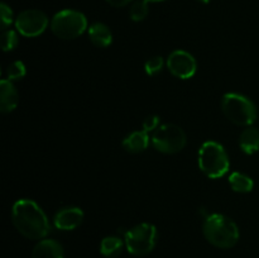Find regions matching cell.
I'll use <instances>...</instances> for the list:
<instances>
[{"label": "cell", "instance_id": "cell-17", "mask_svg": "<svg viewBox=\"0 0 259 258\" xmlns=\"http://www.w3.org/2000/svg\"><path fill=\"white\" fill-rule=\"evenodd\" d=\"M229 185L233 191L239 194H248L254 189V181L252 177L242 172H233L229 176Z\"/></svg>", "mask_w": 259, "mask_h": 258}, {"label": "cell", "instance_id": "cell-22", "mask_svg": "<svg viewBox=\"0 0 259 258\" xmlns=\"http://www.w3.org/2000/svg\"><path fill=\"white\" fill-rule=\"evenodd\" d=\"M0 15H2V29L7 30V28L13 23V10L5 3L0 4Z\"/></svg>", "mask_w": 259, "mask_h": 258}, {"label": "cell", "instance_id": "cell-11", "mask_svg": "<svg viewBox=\"0 0 259 258\" xmlns=\"http://www.w3.org/2000/svg\"><path fill=\"white\" fill-rule=\"evenodd\" d=\"M19 103V94L14 83L8 78L0 81V111L9 114L14 110Z\"/></svg>", "mask_w": 259, "mask_h": 258}, {"label": "cell", "instance_id": "cell-15", "mask_svg": "<svg viewBox=\"0 0 259 258\" xmlns=\"http://www.w3.org/2000/svg\"><path fill=\"white\" fill-rule=\"evenodd\" d=\"M239 148L245 154L257 153L259 151V129L248 126L239 136Z\"/></svg>", "mask_w": 259, "mask_h": 258}, {"label": "cell", "instance_id": "cell-21", "mask_svg": "<svg viewBox=\"0 0 259 258\" xmlns=\"http://www.w3.org/2000/svg\"><path fill=\"white\" fill-rule=\"evenodd\" d=\"M163 66V58H162L161 56H156V57H152L147 61L146 65H144V70H146V73L148 76H156L161 72Z\"/></svg>", "mask_w": 259, "mask_h": 258}, {"label": "cell", "instance_id": "cell-8", "mask_svg": "<svg viewBox=\"0 0 259 258\" xmlns=\"http://www.w3.org/2000/svg\"><path fill=\"white\" fill-rule=\"evenodd\" d=\"M15 28L17 32L20 33L23 37L34 38L45 33L48 28L50 20L45 12L38 9H27L23 10L17 18H15Z\"/></svg>", "mask_w": 259, "mask_h": 258}, {"label": "cell", "instance_id": "cell-10", "mask_svg": "<svg viewBox=\"0 0 259 258\" xmlns=\"http://www.w3.org/2000/svg\"><path fill=\"white\" fill-rule=\"evenodd\" d=\"M83 220V211L80 207L70 206L61 209L53 218V224L60 230H73L81 225Z\"/></svg>", "mask_w": 259, "mask_h": 258}, {"label": "cell", "instance_id": "cell-24", "mask_svg": "<svg viewBox=\"0 0 259 258\" xmlns=\"http://www.w3.org/2000/svg\"><path fill=\"white\" fill-rule=\"evenodd\" d=\"M106 3L114 8H123L126 7L129 3H132V0H106Z\"/></svg>", "mask_w": 259, "mask_h": 258}, {"label": "cell", "instance_id": "cell-14", "mask_svg": "<svg viewBox=\"0 0 259 258\" xmlns=\"http://www.w3.org/2000/svg\"><path fill=\"white\" fill-rule=\"evenodd\" d=\"M149 136L144 131H136L128 134L123 141V148L129 153H141L149 146Z\"/></svg>", "mask_w": 259, "mask_h": 258}, {"label": "cell", "instance_id": "cell-26", "mask_svg": "<svg viewBox=\"0 0 259 258\" xmlns=\"http://www.w3.org/2000/svg\"><path fill=\"white\" fill-rule=\"evenodd\" d=\"M199 3H202V4H207V3H210L211 0H197Z\"/></svg>", "mask_w": 259, "mask_h": 258}, {"label": "cell", "instance_id": "cell-4", "mask_svg": "<svg viewBox=\"0 0 259 258\" xmlns=\"http://www.w3.org/2000/svg\"><path fill=\"white\" fill-rule=\"evenodd\" d=\"M222 111L225 118L239 126H250L257 120V106L247 96L228 93L222 98Z\"/></svg>", "mask_w": 259, "mask_h": 258}, {"label": "cell", "instance_id": "cell-23", "mask_svg": "<svg viewBox=\"0 0 259 258\" xmlns=\"http://www.w3.org/2000/svg\"><path fill=\"white\" fill-rule=\"evenodd\" d=\"M159 126V116L158 115H148L143 121V129L142 131L147 132H154Z\"/></svg>", "mask_w": 259, "mask_h": 258}, {"label": "cell", "instance_id": "cell-5", "mask_svg": "<svg viewBox=\"0 0 259 258\" xmlns=\"http://www.w3.org/2000/svg\"><path fill=\"white\" fill-rule=\"evenodd\" d=\"M88 28L85 14L78 10L63 9L56 13L51 20V30L57 38L63 40L76 39L83 34Z\"/></svg>", "mask_w": 259, "mask_h": 258}, {"label": "cell", "instance_id": "cell-2", "mask_svg": "<svg viewBox=\"0 0 259 258\" xmlns=\"http://www.w3.org/2000/svg\"><path fill=\"white\" fill-rule=\"evenodd\" d=\"M202 233L210 244L220 249L233 248L240 237L237 223L223 214L207 215L202 224Z\"/></svg>", "mask_w": 259, "mask_h": 258}, {"label": "cell", "instance_id": "cell-20", "mask_svg": "<svg viewBox=\"0 0 259 258\" xmlns=\"http://www.w3.org/2000/svg\"><path fill=\"white\" fill-rule=\"evenodd\" d=\"M18 34L15 30L7 29L3 32L2 34V48L4 52H9V51H13L18 46Z\"/></svg>", "mask_w": 259, "mask_h": 258}, {"label": "cell", "instance_id": "cell-12", "mask_svg": "<svg viewBox=\"0 0 259 258\" xmlns=\"http://www.w3.org/2000/svg\"><path fill=\"white\" fill-rule=\"evenodd\" d=\"M32 258H65V250L57 240L40 239L33 248Z\"/></svg>", "mask_w": 259, "mask_h": 258}, {"label": "cell", "instance_id": "cell-18", "mask_svg": "<svg viewBox=\"0 0 259 258\" xmlns=\"http://www.w3.org/2000/svg\"><path fill=\"white\" fill-rule=\"evenodd\" d=\"M149 13L148 2L146 0H137L132 4L131 9H129V17L133 22H142L147 18Z\"/></svg>", "mask_w": 259, "mask_h": 258}, {"label": "cell", "instance_id": "cell-9", "mask_svg": "<svg viewBox=\"0 0 259 258\" xmlns=\"http://www.w3.org/2000/svg\"><path fill=\"white\" fill-rule=\"evenodd\" d=\"M167 68L177 78L189 80L197 71V62L194 56L184 50H176L167 57Z\"/></svg>", "mask_w": 259, "mask_h": 258}, {"label": "cell", "instance_id": "cell-6", "mask_svg": "<svg viewBox=\"0 0 259 258\" xmlns=\"http://www.w3.org/2000/svg\"><path fill=\"white\" fill-rule=\"evenodd\" d=\"M158 232L153 224L141 223L132 229L124 232V242L131 254L143 257L156 248Z\"/></svg>", "mask_w": 259, "mask_h": 258}, {"label": "cell", "instance_id": "cell-1", "mask_svg": "<svg viewBox=\"0 0 259 258\" xmlns=\"http://www.w3.org/2000/svg\"><path fill=\"white\" fill-rule=\"evenodd\" d=\"M12 219L15 229L28 239H45L51 230L47 215L33 200H17L12 207Z\"/></svg>", "mask_w": 259, "mask_h": 258}, {"label": "cell", "instance_id": "cell-13", "mask_svg": "<svg viewBox=\"0 0 259 258\" xmlns=\"http://www.w3.org/2000/svg\"><path fill=\"white\" fill-rule=\"evenodd\" d=\"M89 38L91 43L99 48H106L113 43V33L104 23H94L89 27Z\"/></svg>", "mask_w": 259, "mask_h": 258}, {"label": "cell", "instance_id": "cell-7", "mask_svg": "<svg viewBox=\"0 0 259 258\" xmlns=\"http://www.w3.org/2000/svg\"><path fill=\"white\" fill-rule=\"evenodd\" d=\"M186 133L176 124H162L152 136V146L163 154L179 153L186 147Z\"/></svg>", "mask_w": 259, "mask_h": 258}, {"label": "cell", "instance_id": "cell-25", "mask_svg": "<svg viewBox=\"0 0 259 258\" xmlns=\"http://www.w3.org/2000/svg\"><path fill=\"white\" fill-rule=\"evenodd\" d=\"M148 3H161V2H166V0H146Z\"/></svg>", "mask_w": 259, "mask_h": 258}, {"label": "cell", "instance_id": "cell-16", "mask_svg": "<svg viewBox=\"0 0 259 258\" xmlns=\"http://www.w3.org/2000/svg\"><path fill=\"white\" fill-rule=\"evenodd\" d=\"M125 245L124 239L114 235L105 237L100 243V253L106 258H116L120 255L123 247Z\"/></svg>", "mask_w": 259, "mask_h": 258}, {"label": "cell", "instance_id": "cell-3", "mask_svg": "<svg viewBox=\"0 0 259 258\" xmlns=\"http://www.w3.org/2000/svg\"><path fill=\"white\" fill-rule=\"evenodd\" d=\"M197 162L202 174L212 180L224 176L230 167L227 151L215 141H206L201 144L197 154Z\"/></svg>", "mask_w": 259, "mask_h": 258}, {"label": "cell", "instance_id": "cell-19", "mask_svg": "<svg viewBox=\"0 0 259 258\" xmlns=\"http://www.w3.org/2000/svg\"><path fill=\"white\" fill-rule=\"evenodd\" d=\"M27 73V68L22 61H14L7 68V78L9 81H19Z\"/></svg>", "mask_w": 259, "mask_h": 258}]
</instances>
